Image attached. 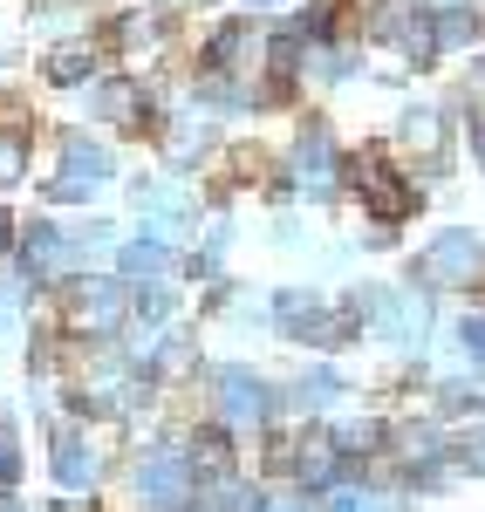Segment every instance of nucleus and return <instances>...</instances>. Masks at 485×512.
I'll use <instances>...</instances> for the list:
<instances>
[{
	"label": "nucleus",
	"mask_w": 485,
	"mask_h": 512,
	"mask_svg": "<svg viewBox=\"0 0 485 512\" xmlns=\"http://www.w3.org/2000/svg\"><path fill=\"white\" fill-rule=\"evenodd\" d=\"M123 315H130V287L123 280H82L76 301H69V328L76 335H110Z\"/></svg>",
	"instance_id": "obj_1"
},
{
	"label": "nucleus",
	"mask_w": 485,
	"mask_h": 512,
	"mask_svg": "<svg viewBox=\"0 0 485 512\" xmlns=\"http://www.w3.org/2000/svg\"><path fill=\"white\" fill-rule=\"evenodd\" d=\"M281 315H287V328H294L301 342H315V349H335V342L356 335V315L315 308V294H281Z\"/></svg>",
	"instance_id": "obj_2"
},
{
	"label": "nucleus",
	"mask_w": 485,
	"mask_h": 512,
	"mask_svg": "<svg viewBox=\"0 0 485 512\" xmlns=\"http://www.w3.org/2000/svg\"><path fill=\"white\" fill-rule=\"evenodd\" d=\"M363 315L383 321V335H397V342H424V328H431V301L424 294H363Z\"/></svg>",
	"instance_id": "obj_3"
},
{
	"label": "nucleus",
	"mask_w": 485,
	"mask_h": 512,
	"mask_svg": "<svg viewBox=\"0 0 485 512\" xmlns=\"http://www.w3.org/2000/svg\"><path fill=\"white\" fill-rule=\"evenodd\" d=\"M137 485H144V499L151 506H185L192 499V465H185V451H164V458H151L144 472H137Z\"/></svg>",
	"instance_id": "obj_4"
},
{
	"label": "nucleus",
	"mask_w": 485,
	"mask_h": 512,
	"mask_svg": "<svg viewBox=\"0 0 485 512\" xmlns=\"http://www.w3.org/2000/svg\"><path fill=\"white\" fill-rule=\"evenodd\" d=\"M424 267H431L438 280H465V287H472V280H485V246L472 233H445L438 246H431Z\"/></svg>",
	"instance_id": "obj_5"
},
{
	"label": "nucleus",
	"mask_w": 485,
	"mask_h": 512,
	"mask_svg": "<svg viewBox=\"0 0 485 512\" xmlns=\"http://www.w3.org/2000/svg\"><path fill=\"white\" fill-rule=\"evenodd\" d=\"M294 171H301V185H308V192H328V185H335V151H328V130H322V123H308V130H301V144H294Z\"/></svg>",
	"instance_id": "obj_6"
},
{
	"label": "nucleus",
	"mask_w": 485,
	"mask_h": 512,
	"mask_svg": "<svg viewBox=\"0 0 485 512\" xmlns=\"http://www.w3.org/2000/svg\"><path fill=\"white\" fill-rule=\"evenodd\" d=\"M212 383H219V410H226L233 424H260V410H267V396H260V383H253L246 369H219Z\"/></svg>",
	"instance_id": "obj_7"
},
{
	"label": "nucleus",
	"mask_w": 485,
	"mask_h": 512,
	"mask_svg": "<svg viewBox=\"0 0 485 512\" xmlns=\"http://www.w3.org/2000/svg\"><path fill=\"white\" fill-rule=\"evenodd\" d=\"M356 185H363V198H369V212H376V219H397V212H404L410 205V192L404 185H390V178H383V171H376V164H356Z\"/></svg>",
	"instance_id": "obj_8"
},
{
	"label": "nucleus",
	"mask_w": 485,
	"mask_h": 512,
	"mask_svg": "<svg viewBox=\"0 0 485 512\" xmlns=\"http://www.w3.org/2000/svg\"><path fill=\"white\" fill-rule=\"evenodd\" d=\"M55 478H62V485H76V492H89V485H96V451L69 437V444L55 451Z\"/></svg>",
	"instance_id": "obj_9"
},
{
	"label": "nucleus",
	"mask_w": 485,
	"mask_h": 512,
	"mask_svg": "<svg viewBox=\"0 0 485 512\" xmlns=\"http://www.w3.org/2000/svg\"><path fill=\"white\" fill-rule=\"evenodd\" d=\"M164 260H171L164 239H130V246H123V274H130V280H158Z\"/></svg>",
	"instance_id": "obj_10"
},
{
	"label": "nucleus",
	"mask_w": 485,
	"mask_h": 512,
	"mask_svg": "<svg viewBox=\"0 0 485 512\" xmlns=\"http://www.w3.org/2000/svg\"><path fill=\"white\" fill-rule=\"evenodd\" d=\"M205 512H260V506H253V492L240 478H212L205 485Z\"/></svg>",
	"instance_id": "obj_11"
},
{
	"label": "nucleus",
	"mask_w": 485,
	"mask_h": 512,
	"mask_svg": "<svg viewBox=\"0 0 485 512\" xmlns=\"http://www.w3.org/2000/svg\"><path fill=\"white\" fill-rule=\"evenodd\" d=\"M438 137H445L438 110H404V144L410 151H438Z\"/></svg>",
	"instance_id": "obj_12"
},
{
	"label": "nucleus",
	"mask_w": 485,
	"mask_h": 512,
	"mask_svg": "<svg viewBox=\"0 0 485 512\" xmlns=\"http://www.w3.org/2000/svg\"><path fill=\"white\" fill-rule=\"evenodd\" d=\"M69 171H82V178L96 185V178L110 171V151H103V144H89V137H69Z\"/></svg>",
	"instance_id": "obj_13"
},
{
	"label": "nucleus",
	"mask_w": 485,
	"mask_h": 512,
	"mask_svg": "<svg viewBox=\"0 0 485 512\" xmlns=\"http://www.w3.org/2000/svg\"><path fill=\"white\" fill-rule=\"evenodd\" d=\"M21 246H28V260H35V267H62V233H55V226H28Z\"/></svg>",
	"instance_id": "obj_14"
},
{
	"label": "nucleus",
	"mask_w": 485,
	"mask_h": 512,
	"mask_svg": "<svg viewBox=\"0 0 485 512\" xmlns=\"http://www.w3.org/2000/svg\"><path fill=\"white\" fill-rule=\"evenodd\" d=\"M328 512H390V499H376L363 485H342V492H328Z\"/></svg>",
	"instance_id": "obj_15"
},
{
	"label": "nucleus",
	"mask_w": 485,
	"mask_h": 512,
	"mask_svg": "<svg viewBox=\"0 0 485 512\" xmlns=\"http://www.w3.org/2000/svg\"><path fill=\"white\" fill-rule=\"evenodd\" d=\"M294 472L308 478V485H322V478L335 472V444H322V437H315V444H308V451H301V465H294Z\"/></svg>",
	"instance_id": "obj_16"
},
{
	"label": "nucleus",
	"mask_w": 485,
	"mask_h": 512,
	"mask_svg": "<svg viewBox=\"0 0 485 512\" xmlns=\"http://www.w3.org/2000/svg\"><path fill=\"white\" fill-rule=\"evenodd\" d=\"M96 110H103V117H137V89H123V82H110V89H96Z\"/></svg>",
	"instance_id": "obj_17"
},
{
	"label": "nucleus",
	"mask_w": 485,
	"mask_h": 512,
	"mask_svg": "<svg viewBox=\"0 0 485 512\" xmlns=\"http://www.w3.org/2000/svg\"><path fill=\"white\" fill-rule=\"evenodd\" d=\"M431 48H438L431 21H410V28H404V55H410V62H431Z\"/></svg>",
	"instance_id": "obj_18"
},
{
	"label": "nucleus",
	"mask_w": 485,
	"mask_h": 512,
	"mask_svg": "<svg viewBox=\"0 0 485 512\" xmlns=\"http://www.w3.org/2000/svg\"><path fill=\"white\" fill-rule=\"evenodd\" d=\"M376 437H383V424H349L335 437V451H376Z\"/></svg>",
	"instance_id": "obj_19"
},
{
	"label": "nucleus",
	"mask_w": 485,
	"mask_h": 512,
	"mask_svg": "<svg viewBox=\"0 0 485 512\" xmlns=\"http://www.w3.org/2000/svg\"><path fill=\"white\" fill-rule=\"evenodd\" d=\"M192 458H199V465H219V458H226V431H199L192 437Z\"/></svg>",
	"instance_id": "obj_20"
},
{
	"label": "nucleus",
	"mask_w": 485,
	"mask_h": 512,
	"mask_svg": "<svg viewBox=\"0 0 485 512\" xmlns=\"http://www.w3.org/2000/svg\"><path fill=\"white\" fill-rule=\"evenodd\" d=\"M48 76H55V82H82V76H89V55H55Z\"/></svg>",
	"instance_id": "obj_21"
},
{
	"label": "nucleus",
	"mask_w": 485,
	"mask_h": 512,
	"mask_svg": "<svg viewBox=\"0 0 485 512\" xmlns=\"http://www.w3.org/2000/svg\"><path fill=\"white\" fill-rule=\"evenodd\" d=\"M438 35H445V41H472V14L445 7V14H438Z\"/></svg>",
	"instance_id": "obj_22"
},
{
	"label": "nucleus",
	"mask_w": 485,
	"mask_h": 512,
	"mask_svg": "<svg viewBox=\"0 0 485 512\" xmlns=\"http://www.w3.org/2000/svg\"><path fill=\"white\" fill-rule=\"evenodd\" d=\"M335 390H342V383H335L328 369H315V376L301 383V403H328V396H335Z\"/></svg>",
	"instance_id": "obj_23"
},
{
	"label": "nucleus",
	"mask_w": 485,
	"mask_h": 512,
	"mask_svg": "<svg viewBox=\"0 0 485 512\" xmlns=\"http://www.w3.org/2000/svg\"><path fill=\"white\" fill-rule=\"evenodd\" d=\"M21 158H28V144L7 130V137H0V178H14V171H21Z\"/></svg>",
	"instance_id": "obj_24"
},
{
	"label": "nucleus",
	"mask_w": 485,
	"mask_h": 512,
	"mask_svg": "<svg viewBox=\"0 0 485 512\" xmlns=\"http://www.w3.org/2000/svg\"><path fill=\"white\" fill-rule=\"evenodd\" d=\"M445 403H451V410H479V403H485V383H451Z\"/></svg>",
	"instance_id": "obj_25"
},
{
	"label": "nucleus",
	"mask_w": 485,
	"mask_h": 512,
	"mask_svg": "<svg viewBox=\"0 0 485 512\" xmlns=\"http://www.w3.org/2000/svg\"><path fill=\"white\" fill-rule=\"evenodd\" d=\"M48 192H55V198H89V192H96V185H89V178H55Z\"/></svg>",
	"instance_id": "obj_26"
},
{
	"label": "nucleus",
	"mask_w": 485,
	"mask_h": 512,
	"mask_svg": "<svg viewBox=\"0 0 485 512\" xmlns=\"http://www.w3.org/2000/svg\"><path fill=\"white\" fill-rule=\"evenodd\" d=\"M465 465H472V472H485V431L472 437V444H465Z\"/></svg>",
	"instance_id": "obj_27"
},
{
	"label": "nucleus",
	"mask_w": 485,
	"mask_h": 512,
	"mask_svg": "<svg viewBox=\"0 0 485 512\" xmlns=\"http://www.w3.org/2000/svg\"><path fill=\"white\" fill-rule=\"evenodd\" d=\"M465 342H472V349L485 355V315H479V321H465Z\"/></svg>",
	"instance_id": "obj_28"
},
{
	"label": "nucleus",
	"mask_w": 485,
	"mask_h": 512,
	"mask_svg": "<svg viewBox=\"0 0 485 512\" xmlns=\"http://www.w3.org/2000/svg\"><path fill=\"white\" fill-rule=\"evenodd\" d=\"M7 472H14V458H7V451H0V485H7Z\"/></svg>",
	"instance_id": "obj_29"
},
{
	"label": "nucleus",
	"mask_w": 485,
	"mask_h": 512,
	"mask_svg": "<svg viewBox=\"0 0 485 512\" xmlns=\"http://www.w3.org/2000/svg\"><path fill=\"white\" fill-rule=\"evenodd\" d=\"M7 239H14V233H7V219H0V253H7Z\"/></svg>",
	"instance_id": "obj_30"
},
{
	"label": "nucleus",
	"mask_w": 485,
	"mask_h": 512,
	"mask_svg": "<svg viewBox=\"0 0 485 512\" xmlns=\"http://www.w3.org/2000/svg\"><path fill=\"white\" fill-rule=\"evenodd\" d=\"M479 158H485V123H479Z\"/></svg>",
	"instance_id": "obj_31"
},
{
	"label": "nucleus",
	"mask_w": 485,
	"mask_h": 512,
	"mask_svg": "<svg viewBox=\"0 0 485 512\" xmlns=\"http://www.w3.org/2000/svg\"><path fill=\"white\" fill-rule=\"evenodd\" d=\"M260 512H294V506H260Z\"/></svg>",
	"instance_id": "obj_32"
}]
</instances>
